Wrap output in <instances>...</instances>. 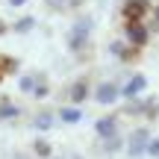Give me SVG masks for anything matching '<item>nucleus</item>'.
<instances>
[{
  "mask_svg": "<svg viewBox=\"0 0 159 159\" xmlns=\"http://www.w3.org/2000/svg\"><path fill=\"white\" fill-rule=\"evenodd\" d=\"M144 85H148V80H144L142 74H139V77H133L130 83H127V89H124V94H127V97H136L139 91L144 89Z\"/></svg>",
  "mask_w": 159,
  "mask_h": 159,
  "instance_id": "f257e3e1",
  "label": "nucleus"
},
{
  "mask_svg": "<svg viewBox=\"0 0 159 159\" xmlns=\"http://www.w3.org/2000/svg\"><path fill=\"white\" fill-rule=\"evenodd\" d=\"M115 97H118V89H115V85H100V89H97V100H100V103H112L115 100Z\"/></svg>",
  "mask_w": 159,
  "mask_h": 159,
  "instance_id": "f03ea898",
  "label": "nucleus"
},
{
  "mask_svg": "<svg viewBox=\"0 0 159 159\" xmlns=\"http://www.w3.org/2000/svg\"><path fill=\"white\" fill-rule=\"evenodd\" d=\"M144 148H148V133H136V139H133V144H130V150H133V153H139V150H144Z\"/></svg>",
  "mask_w": 159,
  "mask_h": 159,
  "instance_id": "7ed1b4c3",
  "label": "nucleus"
},
{
  "mask_svg": "<svg viewBox=\"0 0 159 159\" xmlns=\"http://www.w3.org/2000/svg\"><path fill=\"white\" fill-rule=\"evenodd\" d=\"M97 130H100V136H112V133H115V121H112V118L100 121V124H97Z\"/></svg>",
  "mask_w": 159,
  "mask_h": 159,
  "instance_id": "20e7f679",
  "label": "nucleus"
},
{
  "mask_svg": "<svg viewBox=\"0 0 159 159\" xmlns=\"http://www.w3.org/2000/svg\"><path fill=\"white\" fill-rule=\"evenodd\" d=\"M130 39H133V41H136V44H142V41H144V39H148V33H144V30H142V27H130Z\"/></svg>",
  "mask_w": 159,
  "mask_h": 159,
  "instance_id": "39448f33",
  "label": "nucleus"
},
{
  "mask_svg": "<svg viewBox=\"0 0 159 159\" xmlns=\"http://www.w3.org/2000/svg\"><path fill=\"white\" fill-rule=\"evenodd\" d=\"M144 9V0H133L130 6H127V12H130V15H136V12H142Z\"/></svg>",
  "mask_w": 159,
  "mask_h": 159,
  "instance_id": "423d86ee",
  "label": "nucleus"
},
{
  "mask_svg": "<svg viewBox=\"0 0 159 159\" xmlns=\"http://www.w3.org/2000/svg\"><path fill=\"white\" fill-rule=\"evenodd\" d=\"M62 118H65V121H77V118H80V112H77V109H65Z\"/></svg>",
  "mask_w": 159,
  "mask_h": 159,
  "instance_id": "0eeeda50",
  "label": "nucleus"
},
{
  "mask_svg": "<svg viewBox=\"0 0 159 159\" xmlns=\"http://www.w3.org/2000/svg\"><path fill=\"white\" fill-rule=\"evenodd\" d=\"M148 150H150L153 156H159V142H150V144H148Z\"/></svg>",
  "mask_w": 159,
  "mask_h": 159,
  "instance_id": "6e6552de",
  "label": "nucleus"
},
{
  "mask_svg": "<svg viewBox=\"0 0 159 159\" xmlns=\"http://www.w3.org/2000/svg\"><path fill=\"white\" fill-rule=\"evenodd\" d=\"M9 3H15V6H18V3H24V0H9Z\"/></svg>",
  "mask_w": 159,
  "mask_h": 159,
  "instance_id": "1a4fd4ad",
  "label": "nucleus"
}]
</instances>
